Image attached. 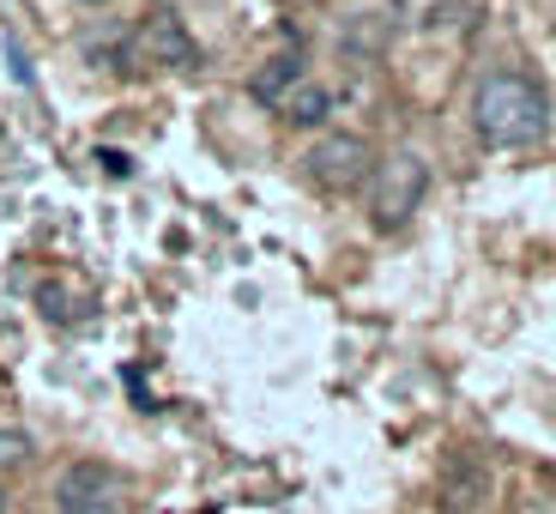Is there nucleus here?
Returning <instances> with one entry per match:
<instances>
[{"instance_id": "15", "label": "nucleus", "mask_w": 556, "mask_h": 514, "mask_svg": "<svg viewBox=\"0 0 556 514\" xmlns=\"http://www.w3.org/2000/svg\"><path fill=\"white\" fill-rule=\"evenodd\" d=\"M79 7H103V0H79Z\"/></svg>"}, {"instance_id": "12", "label": "nucleus", "mask_w": 556, "mask_h": 514, "mask_svg": "<svg viewBox=\"0 0 556 514\" xmlns=\"http://www.w3.org/2000/svg\"><path fill=\"white\" fill-rule=\"evenodd\" d=\"M37 303H42V315H49V321L85 315V297L73 291V285H61V278H42V285H37Z\"/></svg>"}, {"instance_id": "13", "label": "nucleus", "mask_w": 556, "mask_h": 514, "mask_svg": "<svg viewBox=\"0 0 556 514\" xmlns=\"http://www.w3.org/2000/svg\"><path fill=\"white\" fill-rule=\"evenodd\" d=\"M30 454H37V442H30L25 430H13V424H0V478L30 466Z\"/></svg>"}, {"instance_id": "2", "label": "nucleus", "mask_w": 556, "mask_h": 514, "mask_svg": "<svg viewBox=\"0 0 556 514\" xmlns=\"http://www.w3.org/2000/svg\"><path fill=\"white\" fill-rule=\"evenodd\" d=\"M424 195H430V164H424V152H388L376 170H369V218H376V230H405V224L417 218V206H424Z\"/></svg>"}, {"instance_id": "7", "label": "nucleus", "mask_w": 556, "mask_h": 514, "mask_svg": "<svg viewBox=\"0 0 556 514\" xmlns=\"http://www.w3.org/2000/svg\"><path fill=\"white\" fill-rule=\"evenodd\" d=\"M303 79H308V73H303V55H296V49H278V55H266L261 67H254L249 98L261 103V110H278V103L291 98V91H296Z\"/></svg>"}, {"instance_id": "5", "label": "nucleus", "mask_w": 556, "mask_h": 514, "mask_svg": "<svg viewBox=\"0 0 556 514\" xmlns=\"http://www.w3.org/2000/svg\"><path fill=\"white\" fill-rule=\"evenodd\" d=\"M134 55L157 73H194L200 67V37L188 30V18L176 7H152L134 30Z\"/></svg>"}, {"instance_id": "14", "label": "nucleus", "mask_w": 556, "mask_h": 514, "mask_svg": "<svg viewBox=\"0 0 556 514\" xmlns=\"http://www.w3.org/2000/svg\"><path fill=\"white\" fill-rule=\"evenodd\" d=\"M98 164H103V176H134V158L115 152V146H98Z\"/></svg>"}, {"instance_id": "11", "label": "nucleus", "mask_w": 556, "mask_h": 514, "mask_svg": "<svg viewBox=\"0 0 556 514\" xmlns=\"http://www.w3.org/2000/svg\"><path fill=\"white\" fill-rule=\"evenodd\" d=\"M454 0H393V18L412 30H435V25H454Z\"/></svg>"}, {"instance_id": "8", "label": "nucleus", "mask_w": 556, "mask_h": 514, "mask_svg": "<svg viewBox=\"0 0 556 514\" xmlns=\"http://www.w3.org/2000/svg\"><path fill=\"white\" fill-rule=\"evenodd\" d=\"M79 55L91 61L98 73H122L127 55H134V42H127L122 25H91V30L79 37Z\"/></svg>"}, {"instance_id": "3", "label": "nucleus", "mask_w": 556, "mask_h": 514, "mask_svg": "<svg viewBox=\"0 0 556 514\" xmlns=\"http://www.w3.org/2000/svg\"><path fill=\"white\" fill-rule=\"evenodd\" d=\"M55 514H134V478L110 460H73L55 478Z\"/></svg>"}, {"instance_id": "9", "label": "nucleus", "mask_w": 556, "mask_h": 514, "mask_svg": "<svg viewBox=\"0 0 556 514\" xmlns=\"http://www.w3.org/2000/svg\"><path fill=\"white\" fill-rule=\"evenodd\" d=\"M339 42H345V55L376 61L381 49H388V18L381 13H351L345 25H339Z\"/></svg>"}, {"instance_id": "6", "label": "nucleus", "mask_w": 556, "mask_h": 514, "mask_svg": "<svg viewBox=\"0 0 556 514\" xmlns=\"http://www.w3.org/2000/svg\"><path fill=\"white\" fill-rule=\"evenodd\" d=\"M496 490V473H490V460L472 454V448H454L442 460V509L447 514H478Z\"/></svg>"}, {"instance_id": "10", "label": "nucleus", "mask_w": 556, "mask_h": 514, "mask_svg": "<svg viewBox=\"0 0 556 514\" xmlns=\"http://www.w3.org/2000/svg\"><path fill=\"white\" fill-rule=\"evenodd\" d=\"M278 110H285V122H291V127H320L327 115H333V91H327V85H315V79H303L291 98L278 103Z\"/></svg>"}, {"instance_id": "1", "label": "nucleus", "mask_w": 556, "mask_h": 514, "mask_svg": "<svg viewBox=\"0 0 556 514\" xmlns=\"http://www.w3.org/2000/svg\"><path fill=\"white\" fill-rule=\"evenodd\" d=\"M472 127L490 152H527L551 134V98L527 73H484L472 91Z\"/></svg>"}, {"instance_id": "4", "label": "nucleus", "mask_w": 556, "mask_h": 514, "mask_svg": "<svg viewBox=\"0 0 556 514\" xmlns=\"http://www.w3.org/2000/svg\"><path fill=\"white\" fill-rule=\"evenodd\" d=\"M369 170H376V152H369L363 134H320L303 152V176L320 195H351V188L369 181Z\"/></svg>"}]
</instances>
